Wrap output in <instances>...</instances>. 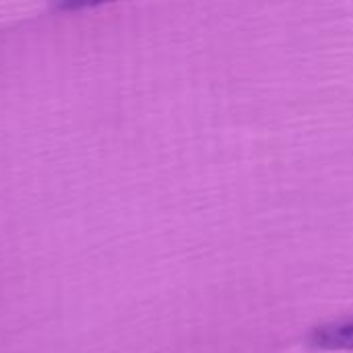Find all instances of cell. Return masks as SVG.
Returning a JSON list of instances; mask_svg holds the SVG:
<instances>
[{
  "mask_svg": "<svg viewBox=\"0 0 353 353\" xmlns=\"http://www.w3.org/2000/svg\"><path fill=\"white\" fill-rule=\"evenodd\" d=\"M308 343L323 352L353 350V314L316 325L308 335Z\"/></svg>",
  "mask_w": 353,
  "mask_h": 353,
  "instance_id": "6da1fadb",
  "label": "cell"
},
{
  "mask_svg": "<svg viewBox=\"0 0 353 353\" xmlns=\"http://www.w3.org/2000/svg\"><path fill=\"white\" fill-rule=\"evenodd\" d=\"M108 2H116V0H56V4L62 10H83V8H93V6H101Z\"/></svg>",
  "mask_w": 353,
  "mask_h": 353,
  "instance_id": "7a4b0ae2",
  "label": "cell"
}]
</instances>
